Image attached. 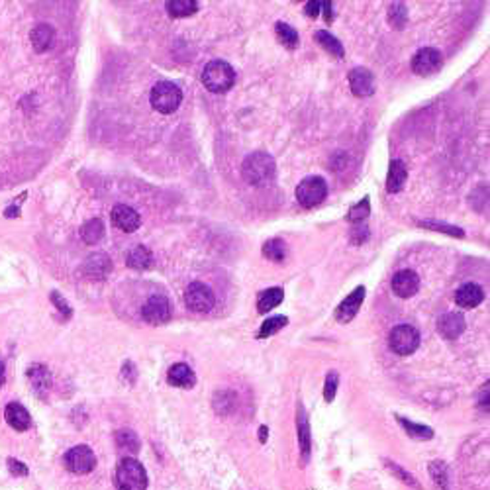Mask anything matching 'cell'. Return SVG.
Returning a JSON list of instances; mask_svg holds the SVG:
<instances>
[{"label":"cell","instance_id":"cell-1","mask_svg":"<svg viewBox=\"0 0 490 490\" xmlns=\"http://www.w3.org/2000/svg\"><path fill=\"white\" fill-rule=\"evenodd\" d=\"M275 171H277V165H275V159L273 156H269L267 151H257V153H251V156L245 157L244 165H241V175L244 179L254 185V187H263L267 185L269 180H273L275 177Z\"/></svg>","mask_w":490,"mask_h":490},{"label":"cell","instance_id":"cell-2","mask_svg":"<svg viewBox=\"0 0 490 490\" xmlns=\"http://www.w3.org/2000/svg\"><path fill=\"white\" fill-rule=\"evenodd\" d=\"M114 484L118 490H147V473L138 459L124 457L114 473Z\"/></svg>","mask_w":490,"mask_h":490},{"label":"cell","instance_id":"cell-3","mask_svg":"<svg viewBox=\"0 0 490 490\" xmlns=\"http://www.w3.org/2000/svg\"><path fill=\"white\" fill-rule=\"evenodd\" d=\"M236 82V73L229 63L226 61H210L208 65L205 67L202 71V85L210 92H216V94H222V92H228Z\"/></svg>","mask_w":490,"mask_h":490},{"label":"cell","instance_id":"cell-4","mask_svg":"<svg viewBox=\"0 0 490 490\" xmlns=\"http://www.w3.org/2000/svg\"><path fill=\"white\" fill-rule=\"evenodd\" d=\"M151 107L156 108L157 112L161 114H173L177 112V108L180 107L183 102V92L180 89L171 81H159L151 89Z\"/></svg>","mask_w":490,"mask_h":490},{"label":"cell","instance_id":"cell-5","mask_svg":"<svg viewBox=\"0 0 490 490\" xmlns=\"http://www.w3.org/2000/svg\"><path fill=\"white\" fill-rule=\"evenodd\" d=\"M388 345L396 355H412L420 347V332L410 324H401L388 335Z\"/></svg>","mask_w":490,"mask_h":490},{"label":"cell","instance_id":"cell-6","mask_svg":"<svg viewBox=\"0 0 490 490\" xmlns=\"http://www.w3.org/2000/svg\"><path fill=\"white\" fill-rule=\"evenodd\" d=\"M327 196V185L322 177H306V179L296 187V200L304 208H314L320 202H324Z\"/></svg>","mask_w":490,"mask_h":490},{"label":"cell","instance_id":"cell-7","mask_svg":"<svg viewBox=\"0 0 490 490\" xmlns=\"http://www.w3.org/2000/svg\"><path fill=\"white\" fill-rule=\"evenodd\" d=\"M185 304L190 312H210L216 304L212 288L205 283H190L185 290Z\"/></svg>","mask_w":490,"mask_h":490},{"label":"cell","instance_id":"cell-8","mask_svg":"<svg viewBox=\"0 0 490 490\" xmlns=\"http://www.w3.org/2000/svg\"><path fill=\"white\" fill-rule=\"evenodd\" d=\"M141 318L146 320L147 324L153 326H161L165 322H169L171 318V303L169 298L163 294H153L146 300V304L141 306Z\"/></svg>","mask_w":490,"mask_h":490},{"label":"cell","instance_id":"cell-9","mask_svg":"<svg viewBox=\"0 0 490 490\" xmlns=\"http://www.w3.org/2000/svg\"><path fill=\"white\" fill-rule=\"evenodd\" d=\"M63 463H65L67 471H71V473L87 474L97 467V457H94V453H92L90 447L77 445V447H71V450L67 451L65 457H63Z\"/></svg>","mask_w":490,"mask_h":490},{"label":"cell","instance_id":"cell-10","mask_svg":"<svg viewBox=\"0 0 490 490\" xmlns=\"http://www.w3.org/2000/svg\"><path fill=\"white\" fill-rule=\"evenodd\" d=\"M441 63H443V58L437 49L433 48H424L418 51L414 59H412V69L414 73L418 75H433L437 73L441 69Z\"/></svg>","mask_w":490,"mask_h":490},{"label":"cell","instance_id":"cell-11","mask_svg":"<svg viewBox=\"0 0 490 490\" xmlns=\"http://www.w3.org/2000/svg\"><path fill=\"white\" fill-rule=\"evenodd\" d=\"M363 298H365V286H357V288L335 308V320L342 322V324L352 322V320L357 316V312H359L361 304H363Z\"/></svg>","mask_w":490,"mask_h":490},{"label":"cell","instance_id":"cell-12","mask_svg":"<svg viewBox=\"0 0 490 490\" xmlns=\"http://www.w3.org/2000/svg\"><path fill=\"white\" fill-rule=\"evenodd\" d=\"M110 271H112V261L104 254L89 255L87 261L82 263V273L90 281H104Z\"/></svg>","mask_w":490,"mask_h":490},{"label":"cell","instance_id":"cell-13","mask_svg":"<svg viewBox=\"0 0 490 490\" xmlns=\"http://www.w3.org/2000/svg\"><path fill=\"white\" fill-rule=\"evenodd\" d=\"M392 290L401 298H410L420 290V277L414 271H398L392 277Z\"/></svg>","mask_w":490,"mask_h":490},{"label":"cell","instance_id":"cell-14","mask_svg":"<svg viewBox=\"0 0 490 490\" xmlns=\"http://www.w3.org/2000/svg\"><path fill=\"white\" fill-rule=\"evenodd\" d=\"M349 87L355 97H371L375 92V77L365 67H357L349 73Z\"/></svg>","mask_w":490,"mask_h":490},{"label":"cell","instance_id":"cell-15","mask_svg":"<svg viewBox=\"0 0 490 490\" xmlns=\"http://www.w3.org/2000/svg\"><path fill=\"white\" fill-rule=\"evenodd\" d=\"M441 337L445 339H457L459 335L465 332V318L461 312H445L437 322Z\"/></svg>","mask_w":490,"mask_h":490},{"label":"cell","instance_id":"cell-16","mask_svg":"<svg viewBox=\"0 0 490 490\" xmlns=\"http://www.w3.org/2000/svg\"><path fill=\"white\" fill-rule=\"evenodd\" d=\"M112 222H114V226L118 229H122L126 234H131V232H136L139 228L141 218H139V214L131 206L118 205L112 210Z\"/></svg>","mask_w":490,"mask_h":490},{"label":"cell","instance_id":"cell-17","mask_svg":"<svg viewBox=\"0 0 490 490\" xmlns=\"http://www.w3.org/2000/svg\"><path fill=\"white\" fill-rule=\"evenodd\" d=\"M26 375H28V381L32 384L33 392H36L40 398H45L49 388H51V373H49V369L45 367V365L36 363V365H32V367L28 369Z\"/></svg>","mask_w":490,"mask_h":490},{"label":"cell","instance_id":"cell-18","mask_svg":"<svg viewBox=\"0 0 490 490\" xmlns=\"http://www.w3.org/2000/svg\"><path fill=\"white\" fill-rule=\"evenodd\" d=\"M4 418H6L10 428L16 430V432H26V430H30V425H32V416H30V412H28L22 404H18V402H10V404H6Z\"/></svg>","mask_w":490,"mask_h":490},{"label":"cell","instance_id":"cell-19","mask_svg":"<svg viewBox=\"0 0 490 490\" xmlns=\"http://www.w3.org/2000/svg\"><path fill=\"white\" fill-rule=\"evenodd\" d=\"M167 383L179 388H192L196 383L195 371L188 367L187 363H175L169 373H167Z\"/></svg>","mask_w":490,"mask_h":490},{"label":"cell","instance_id":"cell-20","mask_svg":"<svg viewBox=\"0 0 490 490\" xmlns=\"http://www.w3.org/2000/svg\"><path fill=\"white\" fill-rule=\"evenodd\" d=\"M484 298V293L479 285L474 283H467V285L459 286L457 293H455V303L461 306V308H474L479 306Z\"/></svg>","mask_w":490,"mask_h":490},{"label":"cell","instance_id":"cell-21","mask_svg":"<svg viewBox=\"0 0 490 490\" xmlns=\"http://www.w3.org/2000/svg\"><path fill=\"white\" fill-rule=\"evenodd\" d=\"M408 179V171L406 165L402 163L401 159H392L391 167H388V177H386V190L391 195H396L404 188V183Z\"/></svg>","mask_w":490,"mask_h":490},{"label":"cell","instance_id":"cell-22","mask_svg":"<svg viewBox=\"0 0 490 490\" xmlns=\"http://www.w3.org/2000/svg\"><path fill=\"white\" fill-rule=\"evenodd\" d=\"M30 40H32L33 49H36L38 53H43V51H48V49H51V45H53V41H55V30L49 24H38L32 30V33H30Z\"/></svg>","mask_w":490,"mask_h":490},{"label":"cell","instance_id":"cell-23","mask_svg":"<svg viewBox=\"0 0 490 490\" xmlns=\"http://www.w3.org/2000/svg\"><path fill=\"white\" fill-rule=\"evenodd\" d=\"M126 265H128L130 269L136 271L149 269V267L153 265V254L147 249L146 245H138V247H134L130 254H128V257H126Z\"/></svg>","mask_w":490,"mask_h":490},{"label":"cell","instance_id":"cell-24","mask_svg":"<svg viewBox=\"0 0 490 490\" xmlns=\"http://www.w3.org/2000/svg\"><path fill=\"white\" fill-rule=\"evenodd\" d=\"M283 298H285V290H283V288H278V286L267 288V290H263V293L259 294V298H257V310L267 314V312H271L273 308H277L278 304L283 303Z\"/></svg>","mask_w":490,"mask_h":490},{"label":"cell","instance_id":"cell-25","mask_svg":"<svg viewBox=\"0 0 490 490\" xmlns=\"http://www.w3.org/2000/svg\"><path fill=\"white\" fill-rule=\"evenodd\" d=\"M298 437H300V455H303V461L308 463V459H310V428H308L306 412L303 408H298Z\"/></svg>","mask_w":490,"mask_h":490},{"label":"cell","instance_id":"cell-26","mask_svg":"<svg viewBox=\"0 0 490 490\" xmlns=\"http://www.w3.org/2000/svg\"><path fill=\"white\" fill-rule=\"evenodd\" d=\"M81 237L85 244L94 245L104 237V222L100 218H92L81 228Z\"/></svg>","mask_w":490,"mask_h":490},{"label":"cell","instance_id":"cell-27","mask_svg":"<svg viewBox=\"0 0 490 490\" xmlns=\"http://www.w3.org/2000/svg\"><path fill=\"white\" fill-rule=\"evenodd\" d=\"M165 9L173 18H187L192 16L198 10V2H195V0H169L165 4Z\"/></svg>","mask_w":490,"mask_h":490},{"label":"cell","instance_id":"cell-28","mask_svg":"<svg viewBox=\"0 0 490 490\" xmlns=\"http://www.w3.org/2000/svg\"><path fill=\"white\" fill-rule=\"evenodd\" d=\"M116 445L124 453L136 455L139 451V437L131 430H120V432H116Z\"/></svg>","mask_w":490,"mask_h":490},{"label":"cell","instance_id":"cell-29","mask_svg":"<svg viewBox=\"0 0 490 490\" xmlns=\"http://www.w3.org/2000/svg\"><path fill=\"white\" fill-rule=\"evenodd\" d=\"M314 40L318 41L320 45L326 49L327 53H332V55H335L337 59L343 58L342 41L337 40V38H334L330 32H326V30H320V32H316V36H314Z\"/></svg>","mask_w":490,"mask_h":490},{"label":"cell","instance_id":"cell-30","mask_svg":"<svg viewBox=\"0 0 490 490\" xmlns=\"http://www.w3.org/2000/svg\"><path fill=\"white\" fill-rule=\"evenodd\" d=\"M396 420H398V424L404 428V432L408 433L410 437H414V440H432L433 437V430L432 428H428V425L414 424V422H410V420H406V418L402 416H396Z\"/></svg>","mask_w":490,"mask_h":490},{"label":"cell","instance_id":"cell-31","mask_svg":"<svg viewBox=\"0 0 490 490\" xmlns=\"http://www.w3.org/2000/svg\"><path fill=\"white\" fill-rule=\"evenodd\" d=\"M286 244L283 239H269L267 244L263 245V255L269 259V261L281 263L286 257Z\"/></svg>","mask_w":490,"mask_h":490},{"label":"cell","instance_id":"cell-32","mask_svg":"<svg viewBox=\"0 0 490 490\" xmlns=\"http://www.w3.org/2000/svg\"><path fill=\"white\" fill-rule=\"evenodd\" d=\"M286 324H288V318H286V316H273V318L265 320L263 326L259 327V332H257V337H259V339H265V337H271V335L278 334Z\"/></svg>","mask_w":490,"mask_h":490},{"label":"cell","instance_id":"cell-33","mask_svg":"<svg viewBox=\"0 0 490 490\" xmlns=\"http://www.w3.org/2000/svg\"><path fill=\"white\" fill-rule=\"evenodd\" d=\"M430 474H432L433 482L440 486V490H450V473H447V465L443 461H432Z\"/></svg>","mask_w":490,"mask_h":490},{"label":"cell","instance_id":"cell-34","mask_svg":"<svg viewBox=\"0 0 490 490\" xmlns=\"http://www.w3.org/2000/svg\"><path fill=\"white\" fill-rule=\"evenodd\" d=\"M275 32H277L278 41H281L285 48L294 49L298 45V33H296V30H294L293 26L285 24V22H277V24H275Z\"/></svg>","mask_w":490,"mask_h":490},{"label":"cell","instance_id":"cell-35","mask_svg":"<svg viewBox=\"0 0 490 490\" xmlns=\"http://www.w3.org/2000/svg\"><path fill=\"white\" fill-rule=\"evenodd\" d=\"M406 20H408V10H406V6H404L402 2H394V4H391V9H388V22H391L392 28L402 30V28L406 26Z\"/></svg>","mask_w":490,"mask_h":490},{"label":"cell","instance_id":"cell-36","mask_svg":"<svg viewBox=\"0 0 490 490\" xmlns=\"http://www.w3.org/2000/svg\"><path fill=\"white\" fill-rule=\"evenodd\" d=\"M420 226L425 229L441 232V234H447V236H453V237L465 236V232H463V229L455 228V226H450V224H440V222H420Z\"/></svg>","mask_w":490,"mask_h":490},{"label":"cell","instance_id":"cell-37","mask_svg":"<svg viewBox=\"0 0 490 490\" xmlns=\"http://www.w3.org/2000/svg\"><path fill=\"white\" fill-rule=\"evenodd\" d=\"M386 467L391 469L394 477L402 479V481L406 482L408 486H412V489H416V490H422V484H420V482H418L416 479H414V477L406 471V469H402L401 465H396V463H392V461H386Z\"/></svg>","mask_w":490,"mask_h":490},{"label":"cell","instance_id":"cell-38","mask_svg":"<svg viewBox=\"0 0 490 490\" xmlns=\"http://www.w3.org/2000/svg\"><path fill=\"white\" fill-rule=\"evenodd\" d=\"M369 210H371V206H369V198H363L359 205L353 206L352 210L347 212V220L355 222V224H361V222L365 220V218L369 216Z\"/></svg>","mask_w":490,"mask_h":490},{"label":"cell","instance_id":"cell-39","mask_svg":"<svg viewBox=\"0 0 490 490\" xmlns=\"http://www.w3.org/2000/svg\"><path fill=\"white\" fill-rule=\"evenodd\" d=\"M337 384H339V376H337L335 371H330L326 376V384H324V398H326V402H332L335 398Z\"/></svg>","mask_w":490,"mask_h":490},{"label":"cell","instance_id":"cell-40","mask_svg":"<svg viewBox=\"0 0 490 490\" xmlns=\"http://www.w3.org/2000/svg\"><path fill=\"white\" fill-rule=\"evenodd\" d=\"M51 303L58 306V310L61 312V314H65V318H71V306L67 304V300L61 296L59 293H51Z\"/></svg>","mask_w":490,"mask_h":490},{"label":"cell","instance_id":"cell-41","mask_svg":"<svg viewBox=\"0 0 490 490\" xmlns=\"http://www.w3.org/2000/svg\"><path fill=\"white\" fill-rule=\"evenodd\" d=\"M6 465H9L10 474H14V477H26V474H28V467H26L24 463L16 461V459H9Z\"/></svg>","mask_w":490,"mask_h":490},{"label":"cell","instance_id":"cell-42","mask_svg":"<svg viewBox=\"0 0 490 490\" xmlns=\"http://www.w3.org/2000/svg\"><path fill=\"white\" fill-rule=\"evenodd\" d=\"M304 10H306V14L310 18H318L322 14V2L320 0H310V2H306Z\"/></svg>","mask_w":490,"mask_h":490},{"label":"cell","instance_id":"cell-43","mask_svg":"<svg viewBox=\"0 0 490 490\" xmlns=\"http://www.w3.org/2000/svg\"><path fill=\"white\" fill-rule=\"evenodd\" d=\"M322 14H324L326 24H332L334 22V4L332 2H322Z\"/></svg>","mask_w":490,"mask_h":490},{"label":"cell","instance_id":"cell-44","mask_svg":"<svg viewBox=\"0 0 490 490\" xmlns=\"http://www.w3.org/2000/svg\"><path fill=\"white\" fill-rule=\"evenodd\" d=\"M479 402H481V408L484 410V412H489V406H490V402H489V383H484V386H482L481 396H479Z\"/></svg>","mask_w":490,"mask_h":490},{"label":"cell","instance_id":"cell-45","mask_svg":"<svg viewBox=\"0 0 490 490\" xmlns=\"http://www.w3.org/2000/svg\"><path fill=\"white\" fill-rule=\"evenodd\" d=\"M4 383H6V365H4V361L0 359V388L4 386Z\"/></svg>","mask_w":490,"mask_h":490},{"label":"cell","instance_id":"cell-46","mask_svg":"<svg viewBox=\"0 0 490 490\" xmlns=\"http://www.w3.org/2000/svg\"><path fill=\"white\" fill-rule=\"evenodd\" d=\"M259 440H261V443H265V441H267V428H265V425H261V432H259Z\"/></svg>","mask_w":490,"mask_h":490}]
</instances>
